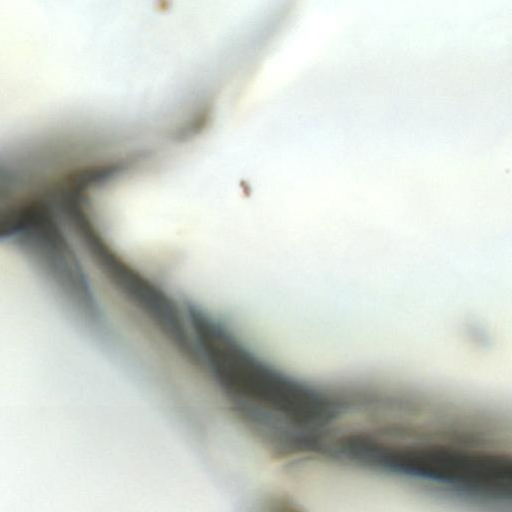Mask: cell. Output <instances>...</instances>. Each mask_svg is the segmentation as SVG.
<instances>
[{"label": "cell", "mask_w": 512, "mask_h": 512, "mask_svg": "<svg viewBox=\"0 0 512 512\" xmlns=\"http://www.w3.org/2000/svg\"><path fill=\"white\" fill-rule=\"evenodd\" d=\"M341 461L477 504L511 497V433L501 419L428 398L386 394L345 436Z\"/></svg>", "instance_id": "1"}]
</instances>
